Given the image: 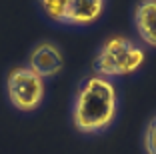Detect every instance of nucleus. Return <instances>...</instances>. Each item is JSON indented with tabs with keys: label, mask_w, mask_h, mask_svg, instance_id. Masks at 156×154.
I'll return each instance as SVG.
<instances>
[{
	"label": "nucleus",
	"mask_w": 156,
	"mask_h": 154,
	"mask_svg": "<svg viewBox=\"0 0 156 154\" xmlns=\"http://www.w3.org/2000/svg\"><path fill=\"white\" fill-rule=\"evenodd\" d=\"M28 68H32L40 78H54L64 66L62 50L52 40H40L28 54Z\"/></svg>",
	"instance_id": "39448f33"
},
{
	"label": "nucleus",
	"mask_w": 156,
	"mask_h": 154,
	"mask_svg": "<svg viewBox=\"0 0 156 154\" xmlns=\"http://www.w3.org/2000/svg\"><path fill=\"white\" fill-rule=\"evenodd\" d=\"M146 60L144 46L134 42L126 36H110L106 38L96 50V56L92 60L94 74L108 80H114L120 76L134 74Z\"/></svg>",
	"instance_id": "f03ea898"
},
{
	"label": "nucleus",
	"mask_w": 156,
	"mask_h": 154,
	"mask_svg": "<svg viewBox=\"0 0 156 154\" xmlns=\"http://www.w3.org/2000/svg\"><path fill=\"white\" fill-rule=\"evenodd\" d=\"M142 150L144 154H156V114L148 120L142 132Z\"/></svg>",
	"instance_id": "0eeeda50"
},
{
	"label": "nucleus",
	"mask_w": 156,
	"mask_h": 154,
	"mask_svg": "<svg viewBox=\"0 0 156 154\" xmlns=\"http://www.w3.org/2000/svg\"><path fill=\"white\" fill-rule=\"evenodd\" d=\"M46 84L32 68L16 66L6 76V96L12 108L20 112H34L44 102Z\"/></svg>",
	"instance_id": "20e7f679"
},
{
	"label": "nucleus",
	"mask_w": 156,
	"mask_h": 154,
	"mask_svg": "<svg viewBox=\"0 0 156 154\" xmlns=\"http://www.w3.org/2000/svg\"><path fill=\"white\" fill-rule=\"evenodd\" d=\"M132 22L138 38L156 48V0H138L132 10Z\"/></svg>",
	"instance_id": "423d86ee"
},
{
	"label": "nucleus",
	"mask_w": 156,
	"mask_h": 154,
	"mask_svg": "<svg viewBox=\"0 0 156 154\" xmlns=\"http://www.w3.org/2000/svg\"><path fill=\"white\" fill-rule=\"evenodd\" d=\"M42 14L62 26H90L104 14L106 0H36Z\"/></svg>",
	"instance_id": "7ed1b4c3"
},
{
	"label": "nucleus",
	"mask_w": 156,
	"mask_h": 154,
	"mask_svg": "<svg viewBox=\"0 0 156 154\" xmlns=\"http://www.w3.org/2000/svg\"><path fill=\"white\" fill-rule=\"evenodd\" d=\"M118 114V90L114 82L98 74L82 78L72 102V126L80 134H100Z\"/></svg>",
	"instance_id": "f257e3e1"
}]
</instances>
